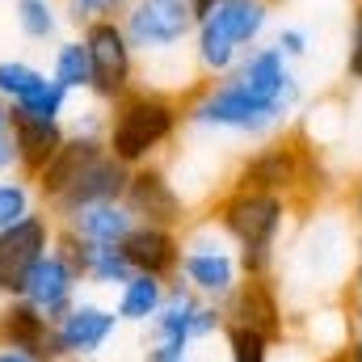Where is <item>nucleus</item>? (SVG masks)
I'll use <instances>...</instances> for the list:
<instances>
[{"label": "nucleus", "instance_id": "obj_10", "mask_svg": "<svg viewBox=\"0 0 362 362\" xmlns=\"http://www.w3.org/2000/svg\"><path fill=\"white\" fill-rule=\"evenodd\" d=\"M122 202L131 206V215H135L139 223H156V228H177L181 232V228L194 219V215H189V198L181 194V185L173 181V173H169L160 160L131 169Z\"/></svg>", "mask_w": 362, "mask_h": 362}, {"label": "nucleus", "instance_id": "obj_8", "mask_svg": "<svg viewBox=\"0 0 362 362\" xmlns=\"http://www.w3.org/2000/svg\"><path fill=\"white\" fill-rule=\"evenodd\" d=\"M85 38V51H89V72H93V85L89 97L97 105H114L122 101L127 93L135 89L139 81V59L122 34V21L118 17H105V21H93L89 30H81Z\"/></svg>", "mask_w": 362, "mask_h": 362}, {"label": "nucleus", "instance_id": "obj_28", "mask_svg": "<svg viewBox=\"0 0 362 362\" xmlns=\"http://www.w3.org/2000/svg\"><path fill=\"white\" fill-rule=\"evenodd\" d=\"M270 42L278 47V51H282V59H291V64L308 59V55H312V47H316L312 30H308L303 21H282V25L274 30V38H270Z\"/></svg>", "mask_w": 362, "mask_h": 362}, {"label": "nucleus", "instance_id": "obj_14", "mask_svg": "<svg viewBox=\"0 0 362 362\" xmlns=\"http://www.w3.org/2000/svg\"><path fill=\"white\" fill-rule=\"evenodd\" d=\"M223 316L232 329H249L262 333L266 341H286V308H282V291L274 278H245L232 299L223 303Z\"/></svg>", "mask_w": 362, "mask_h": 362}, {"label": "nucleus", "instance_id": "obj_23", "mask_svg": "<svg viewBox=\"0 0 362 362\" xmlns=\"http://www.w3.org/2000/svg\"><path fill=\"white\" fill-rule=\"evenodd\" d=\"M51 81H59L72 97H89L93 72H89V51H85V38L81 34H64L55 47H51Z\"/></svg>", "mask_w": 362, "mask_h": 362}, {"label": "nucleus", "instance_id": "obj_19", "mask_svg": "<svg viewBox=\"0 0 362 362\" xmlns=\"http://www.w3.org/2000/svg\"><path fill=\"white\" fill-rule=\"evenodd\" d=\"M8 135H13V148H17V173L34 181L47 165L51 156L64 148L68 139V122H47V118H30L13 105V122H8Z\"/></svg>", "mask_w": 362, "mask_h": 362}, {"label": "nucleus", "instance_id": "obj_17", "mask_svg": "<svg viewBox=\"0 0 362 362\" xmlns=\"http://www.w3.org/2000/svg\"><path fill=\"white\" fill-rule=\"evenodd\" d=\"M0 341L13 346V350L34 354L38 362H64L55 325L38 308H30L21 295L17 299H0Z\"/></svg>", "mask_w": 362, "mask_h": 362}, {"label": "nucleus", "instance_id": "obj_4", "mask_svg": "<svg viewBox=\"0 0 362 362\" xmlns=\"http://www.w3.org/2000/svg\"><path fill=\"white\" fill-rule=\"evenodd\" d=\"M181 97L165 89L135 85L105 114V148L118 165L139 169L160 160V152L181 135Z\"/></svg>", "mask_w": 362, "mask_h": 362}, {"label": "nucleus", "instance_id": "obj_34", "mask_svg": "<svg viewBox=\"0 0 362 362\" xmlns=\"http://www.w3.org/2000/svg\"><path fill=\"white\" fill-rule=\"evenodd\" d=\"M350 211H354V219H358V228H362V177H358V185H354V198H350Z\"/></svg>", "mask_w": 362, "mask_h": 362}, {"label": "nucleus", "instance_id": "obj_29", "mask_svg": "<svg viewBox=\"0 0 362 362\" xmlns=\"http://www.w3.org/2000/svg\"><path fill=\"white\" fill-rule=\"evenodd\" d=\"M59 13H64V25H68V30H76V34H81V30H89L93 21L114 17L105 0H59Z\"/></svg>", "mask_w": 362, "mask_h": 362}, {"label": "nucleus", "instance_id": "obj_13", "mask_svg": "<svg viewBox=\"0 0 362 362\" xmlns=\"http://www.w3.org/2000/svg\"><path fill=\"white\" fill-rule=\"evenodd\" d=\"M55 245V219L47 211H34L30 219L0 232V299H17L30 266Z\"/></svg>", "mask_w": 362, "mask_h": 362}, {"label": "nucleus", "instance_id": "obj_7", "mask_svg": "<svg viewBox=\"0 0 362 362\" xmlns=\"http://www.w3.org/2000/svg\"><path fill=\"white\" fill-rule=\"evenodd\" d=\"M177 278L202 295L206 303H228L232 291L245 282V270H240V257H236V245L223 236V228L202 215V219H189L181 228V266Z\"/></svg>", "mask_w": 362, "mask_h": 362}, {"label": "nucleus", "instance_id": "obj_15", "mask_svg": "<svg viewBox=\"0 0 362 362\" xmlns=\"http://www.w3.org/2000/svg\"><path fill=\"white\" fill-rule=\"evenodd\" d=\"M81 274L72 270V262L51 245L34 266H30V274H25V282H21V299L30 303V308H38L51 325L81 299Z\"/></svg>", "mask_w": 362, "mask_h": 362}, {"label": "nucleus", "instance_id": "obj_31", "mask_svg": "<svg viewBox=\"0 0 362 362\" xmlns=\"http://www.w3.org/2000/svg\"><path fill=\"white\" fill-rule=\"evenodd\" d=\"M350 286H362V228L354 236V266H350Z\"/></svg>", "mask_w": 362, "mask_h": 362}, {"label": "nucleus", "instance_id": "obj_32", "mask_svg": "<svg viewBox=\"0 0 362 362\" xmlns=\"http://www.w3.org/2000/svg\"><path fill=\"white\" fill-rule=\"evenodd\" d=\"M0 362H38L34 354H25V350H13V346H4L0 341Z\"/></svg>", "mask_w": 362, "mask_h": 362}, {"label": "nucleus", "instance_id": "obj_22", "mask_svg": "<svg viewBox=\"0 0 362 362\" xmlns=\"http://www.w3.org/2000/svg\"><path fill=\"white\" fill-rule=\"evenodd\" d=\"M8 17H13L17 38L30 47H55L64 38L59 0H8Z\"/></svg>", "mask_w": 362, "mask_h": 362}, {"label": "nucleus", "instance_id": "obj_3", "mask_svg": "<svg viewBox=\"0 0 362 362\" xmlns=\"http://www.w3.org/2000/svg\"><path fill=\"white\" fill-rule=\"evenodd\" d=\"M291 118H295L291 110L245 93L232 76L198 81L189 93H181V122L189 131L236 139V144H266L274 135L291 131Z\"/></svg>", "mask_w": 362, "mask_h": 362}, {"label": "nucleus", "instance_id": "obj_37", "mask_svg": "<svg viewBox=\"0 0 362 362\" xmlns=\"http://www.w3.org/2000/svg\"><path fill=\"white\" fill-rule=\"evenodd\" d=\"M185 362H198V350H194V354H189V358H185Z\"/></svg>", "mask_w": 362, "mask_h": 362}, {"label": "nucleus", "instance_id": "obj_33", "mask_svg": "<svg viewBox=\"0 0 362 362\" xmlns=\"http://www.w3.org/2000/svg\"><path fill=\"white\" fill-rule=\"evenodd\" d=\"M223 0H189V8H194V17H206V13H215Z\"/></svg>", "mask_w": 362, "mask_h": 362}, {"label": "nucleus", "instance_id": "obj_20", "mask_svg": "<svg viewBox=\"0 0 362 362\" xmlns=\"http://www.w3.org/2000/svg\"><path fill=\"white\" fill-rule=\"evenodd\" d=\"M135 223L139 219L131 215L127 202H93V206H81L76 215L59 219V228H68L72 236H81L89 245H122Z\"/></svg>", "mask_w": 362, "mask_h": 362}, {"label": "nucleus", "instance_id": "obj_2", "mask_svg": "<svg viewBox=\"0 0 362 362\" xmlns=\"http://www.w3.org/2000/svg\"><path fill=\"white\" fill-rule=\"evenodd\" d=\"M223 236L236 245V257H240V270L245 278H274L278 270V249H282V236L291 228V215H295V202L282 198V194H266V189H223L211 211H206Z\"/></svg>", "mask_w": 362, "mask_h": 362}, {"label": "nucleus", "instance_id": "obj_6", "mask_svg": "<svg viewBox=\"0 0 362 362\" xmlns=\"http://www.w3.org/2000/svg\"><path fill=\"white\" fill-rule=\"evenodd\" d=\"M232 189H266V194H282L291 198L295 206L303 202H316L320 189H325V173H320V156L316 148L295 135V131H282L266 144H257L253 152H245L228 177Z\"/></svg>", "mask_w": 362, "mask_h": 362}, {"label": "nucleus", "instance_id": "obj_1", "mask_svg": "<svg viewBox=\"0 0 362 362\" xmlns=\"http://www.w3.org/2000/svg\"><path fill=\"white\" fill-rule=\"evenodd\" d=\"M118 21L139 59V72L148 76V89H165L181 97L198 85L194 59H189L198 17L189 0H135Z\"/></svg>", "mask_w": 362, "mask_h": 362}, {"label": "nucleus", "instance_id": "obj_26", "mask_svg": "<svg viewBox=\"0 0 362 362\" xmlns=\"http://www.w3.org/2000/svg\"><path fill=\"white\" fill-rule=\"evenodd\" d=\"M17 110H21V114H30V118H47V122H68V114H72V93L64 89L59 81H47V85L34 93V97H25V101H21Z\"/></svg>", "mask_w": 362, "mask_h": 362}, {"label": "nucleus", "instance_id": "obj_5", "mask_svg": "<svg viewBox=\"0 0 362 362\" xmlns=\"http://www.w3.org/2000/svg\"><path fill=\"white\" fill-rule=\"evenodd\" d=\"M270 30H274V0H223L215 13L198 17L194 42H189V59H194L198 81L232 76L236 64L245 59V51L266 42Z\"/></svg>", "mask_w": 362, "mask_h": 362}, {"label": "nucleus", "instance_id": "obj_11", "mask_svg": "<svg viewBox=\"0 0 362 362\" xmlns=\"http://www.w3.org/2000/svg\"><path fill=\"white\" fill-rule=\"evenodd\" d=\"M232 81L245 93H253V97H262V101H270V105H282V110H291V114H295V110L303 105V97H308L299 72H295V64L282 59V51H278L274 42H257L253 51H245V59L236 64Z\"/></svg>", "mask_w": 362, "mask_h": 362}, {"label": "nucleus", "instance_id": "obj_30", "mask_svg": "<svg viewBox=\"0 0 362 362\" xmlns=\"http://www.w3.org/2000/svg\"><path fill=\"white\" fill-rule=\"evenodd\" d=\"M346 81L362 85V0L350 8V34H346Z\"/></svg>", "mask_w": 362, "mask_h": 362}, {"label": "nucleus", "instance_id": "obj_16", "mask_svg": "<svg viewBox=\"0 0 362 362\" xmlns=\"http://www.w3.org/2000/svg\"><path fill=\"white\" fill-rule=\"evenodd\" d=\"M127 177H131V169L127 165H118L110 152H101L93 165H85L76 181L47 206V215L59 223V219H68V215H76L81 206H93V202H122V194H127Z\"/></svg>", "mask_w": 362, "mask_h": 362}, {"label": "nucleus", "instance_id": "obj_27", "mask_svg": "<svg viewBox=\"0 0 362 362\" xmlns=\"http://www.w3.org/2000/svg\"><path fill=\"white\" fill-rule=\"evenodd\" d=\"M223 354H228V362H270L274 354V341H266L262 333H249V329H223Z\"/></svg>", "mask_w": 362, "mask_h": 362}, {"label": "nucleus", "instance_id": "obj_36", "mask_svg": "<svg viewBox=\"0 0 362 362\" xmlns=\"http://www.w3.org/2000/svg\"><path fill=\"white\" fill-rule=\"evenodd\" d=\"M105 4H110V13H114V17H122V13H127L135 0H105Z\"/></svg>", "mask_w": 362, "mask_h": 362}, {"label": "nucleus", "instance_id": "obj_35", "mask_svg": "<svg viewBox=\"0 0 362 362\" xmlns=\"http://www.w3.org/2000/svg\"><path fill=\"white\" fill-rule=\"evenodd\" d=\"M8 122H13V105L0 97V131H8Z\"/></svg>", "mask_w": 362, "mask_h": 362}, {"label": "nucleus", "instance_id": "obj_9", "mask_svg": "<svg viewBox=\"0 0 362 362\" xmlns=\"http://www.w3.org/2000/svg\"><path fill=\"white\" fill-rule=\"evenodd\" d=\"M223 329H228L223 308L219 303H206L181 278H173L160 312L148 325V341H165V346H206V341L223 337Z\"/></svg>", "mask_w": 362, "mask_h": 362}, {"label": "nucleus", "instance_id": "obj_25", "mask_svg": "<svg viewBox=\"0 0 362 362\" xmlns=\"http://www.w3.org/2000/svg\"><path fill=\"white\" fill-rule=\"evenodd\" d=\"M51 81V72H42L38 64H30V59H0V97L8 101V105H21L25 97H34V93L42 89Z\"/></svg>", "mask_w": 362, "mask_h": 362}, {"label": "nucleus", "instance_id": "obj_21", "mask_svg": "<svg viewBox=\"0 0 362 362\" xmlns=\"http://www.w3.org/2000/svg\"><path fill=\"white\" fill-rule=\"evenodd\" d=\"M169 295V282L165 278H152V274H131L118 291H114V312L122 325H135V329H148L152 316L160 312Z\"/></svg>", "mask_w": 362, "mask_h": 362}, {"label": "nucleus", "instance_id": "obj_24", "mask_svg": "<svg viewBox=\"0 0 362 362\" xmlns=\"http://www.w3.org/2000/svg\"><path fill=\"white\" fill-rule=\"evenodd\" d=\"M34 211H42L34 181L25 177V173H4L0 177V232L13 228V223H21V219H30Z\"/></svg>", "mask_w": 362, "mask_h": 362}, {"label": "nucleus", "instance_id": "obj_12", "mask_svg": "<svg viewBox=\"0 0 362 362\" xmlns=\"http://www.w3.org/2000/svg\"><path fill=\"white\" fill-rule=\"evenodd\" d=\"M122 320L114 312V303H101V299H89L81 295L59 320H55V337H59V350H64V362L81 358V362H97L105 354V346L118 337Z\"/></svg>", "mask_w": 362, "mask_h": 362}, {"label": "nucleus", "instance_id": "obj_18", "mask_svg": "<svg viewBox=\"0 0 362 362\" xmlns=\"http://www.w3.org/2000/svg\"><path fill=\"white\" fill-rule=\"evenodd\" d=\"M118 249L127 253V262H131L135 274H152V278H165V282L177 278V266H181V232L177 228L135 223Z\"/></svg>", "mask_w": 362, "mask_h": 362}]
</instances>
